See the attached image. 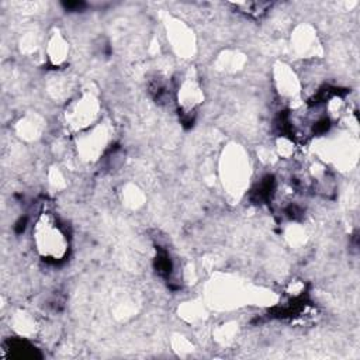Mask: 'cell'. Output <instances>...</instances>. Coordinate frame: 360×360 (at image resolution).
Masks as SVG:
<instances>
[{
  "instance_id": "6da1fadb",
  "label": "cell",
  "mask_w": 360,
  "mask_h": 360,
  "mask_svg": "<svg viewBox=\"0 0 360 360\" xmlns=\"http://www.w3.org/2000/svg\"><path fill=\"white\" fill-rule=\"evenodd\" d=\"M32 236L37 250L46 260L58 262L65 257L69 249V239L59 222L48 212H44L34 224Z\"/></svg>"
}]
</instances>
